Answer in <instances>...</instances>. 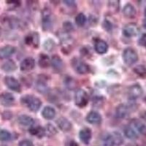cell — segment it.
<instances>
[{"instance_id":"11","label":"cell","mask_w":146,"mask_h":146,"mask_svg":"<svg viewBox=\"0 0 146 146\" xmlns=\"http://www.w3.org/2000/svg\"><path fill=\"white\" fill-rule=\"evenodd\" d=\"M25 42L27 45L37 48L40 43V35L36 32L29 34L25 37Z\"/></svg>"},{"instance_id":"30","label":"cell","mask_w":146,"mask_h":146,"mask_svg":"<svg viewBox=\"0 0 146 146\" xmlns=\"http://www.w3.org/2000/svg\"><path fill=\"white\" fill-rule=\"evenodd\" d=\"M103 146H114V140L113 139L111 134H105L102 138Z\"/></svg>"},{"instance_id":"3","label":"cell","mask_w":146,"mask_h":146,"mask_svg":"<svg viewBox=\"0 0 146 146\" xmlns=\"http://www.w3.org/2000/svg\"><path fill=\"white\" fill-rule=\"evenodd\" d=\"M123 62L128 66L135 64L138 61V54L136 50L132 48H126L122 54Z\"/></svg>"},{"instance_id":"49","label":"cell","mask_w":146,"mask_h":146,"mask_svg":"<svg viewBox=\"0 0 146 146\" xmlns=\"http://www.w3.org/2000/svg\"><path fill=\"white\" fill-rule=\"evenodd\" d=\"M1 34H2V29L0 28V35H1Z\"/></svg>"},{"instance_id":"36","label":"cell","mask_w":146,"mask_h":146,"mask_svg":"<svg viewBox=\"0 0 146 146\" xmlns=\"http://www.w3.org/2000/svg\"><path fill=\"white\" fill-rule=\"evenodd\" d=\"M102 27L108 32H111L112 29H113V24L111 23V22L107 20V19H105L104 22H103Z\"/></svg>"},{"instance_id":"5","label":"cell","mask_w":146,"mask_h":146,"mask_svg":"<svg viewBox=\"0 0 146 146\" xmlns=\"http://www.w3.org/2000/svg\"><path fill=\"white\" fill-rule=\"evenodd\" d=\"M88 95L86 91L82 88L78 89L75 94V105L79 108H84L88 105Z\"/></svg>"},{"instance_id":"13","label":"cell","mask_w":146,"mask_h":146,"mask_svg":"<svg viewBox=\"0 0 146 146\" xmlns=\"http://www.w3.org/2000/svg\"><path fill=\"white\" fill-rule=\"evenodd\" d=\"M56 123L60 129L64 132L70 131L72 128V124L71 122L65 117H61L58 118L56 121Z\"/></svg>"},{"instance_id":"35","label":"cell","mask_w":146,"mask_h":146,"mask_svg":"<svg viewBox=\"0 0 146 146\" xmlns=\"http://www.w3.org/2000/svg\"><path fill=\"white\" fill-rule=\"evenodd\" d=\"M11 134L7 130H0V140L1 141H8L11 139Z\"/></svg>"},{"instance_id":"24","label":"cell","mask_w":146,"mask_h":146,"mask_svg":"<svg viewBox=\"0 0 146 146\" xmlns=\"http://www.w3.org/2000/svg\"><path fill=\"white\" fill-rule=\"evenodd\" d=\"M123 132H124V135L128 139L135 140V139H137L138 138L137 133L132 126H126L124 128V129H123Z\"/></svg>"},{"instance_id":"34","label":"cell","mask_w":146,"mask_h":146,"mask_svg":"<svg viewBox=\"0 0 146 146\" xmlns=\"http://www.w3.org/2000/svg\"><path fill=\"white\" fill-rule=\"evenodd\" d=\"M56 46V42L52 39H48L44 42L43 47L47 51H52Z\"/></svg>"},{"instance_id":"46","label":"cell","mask_w":146,"mask_h":146,"mask_svg":"<svg viewBox=\"0 0 146 146\" xmlns=\"http://www.w3.org/2000/svg\"><path fill=\"white\" fill-rule=\"evenodd\" d=\"M143 27H144V28H145V29L146 30V22L145 23H144V24H143Z\"/></svg>"},{"instance_id":"31","label":"cell","mask_w":146,"mask_h":146,"mask_svg":"<svg viewBox=\"0 0 146 146\" xmlns=\"http://www.w3.org/2000/svg\"><path fill=\"white\" fill-rule=\"evenodd\" d=\"M113 139L114 140V143L115 145H121L123 144V139L122 137V135L120 134L118 131H114L113 134H111Z\"/></svg>"},{"instance_id":"37","label":"cell","mask_w":146,"mask_h":146,"mask_svg":"<svg viewBox=\"0 0 146 146\" xmlns=\"http://www.w3.org/2000/svg\"><path fill=\"white\" fill-rule=\"evenodd\" d=\"M104 101H103V99L102 97H100V96H96L94 99V105L96 107H100L102 106Z\"/></svg>"},{"instance_id":"6","label":"cell","mask_w":146,"mask_h":146,"mask_svg":"<svg viewBox=\"0 0 146 146\" xmlns=\"http://www.w3.org/2000/svg\"><path fill=\"white\" fill-rule=\"evenodd\" d=\"M128 97L131 101L139 98L143 94V89L142 86L138 83L131 85L128 88Z\"/></svg>"},{"instance_id":"15","label":"cell","mask_w":146,"mask_h":146,"mask_svg":"<svg viewBox=\"0 0 146 146\" xmlns=\"http://www.w3.org/2000/svg\"><path fill=\"white\" fill-rule=\"evenodd\" d=\"M16 51V48L12 45H6L0 48V58H8Z\"/></svg>"},{"instance_id":"16","label":"cell","mask_w":146,"mask_h":146,"mask_svg":"<svg viewBox=\"0 0 146 146\" xmlns=\"http://www.w3.org/2000/svg\"><path fill=\"white\" fill-rule=\"evenodd\" d=\"M50 65L55 71L61 72L64 67L63 60L58 55H53L50 59Z\"/></svg>"},{"instance_id":"8","label":"cell","mask_w":146,"mask_h":146,"mask_svg":"<svg viewBox=\"0 0 146 146\" xmlns=\"http://www.w3.org/2000/svg\"><path fill=\"white\" fill-rule=\"evenodd\" d=\"M5 83L8 88L15 92H20L21 90V83L14 77L6 76L5 78Z\"/></svg>"},{"instance_id":"22","label":"cell","mask_w":146,"mask_h":146,"mask_svg":"<svg viewBox=\"0 0 146 146\" xmlns=\"http://www.w3.org/2000/svg\"><path fill=\"white\" fill-rule=\"evenodd\" d=\"M44 78H39L36 83V88L38 92L41 94H47L49 92L50 89L48 87L47 82L45 80H43Z\"/></svg>"},{"instance_id":"21","label":"cell","mask_w":146,"mask_h":146,"mask_svg":"<svg viewBox=\"0 0 146 146\" xmlns=\"http://www.w3.org/2000/svg\"><path fill=\"white\" fill-rule=\"evenodd\" d=\"M94 49L99 54H105L108 52V45L106 42L102 40H97L95 42Z\"/></svg>"},{"instance_id":"4","label":"cell","mask_w":146,"mask_h":146,"mask_svg":"<svg viewBox=\"0 0 146 146\" xmlns=\"http://www.w3.org/2000/svg\"><path fill=\"white\" fill-rule=\"evenodd\" d=\"M71 64L72 68L76 72L80 75L87 74L90 72V66L79 58H74L72 59Z\"/></svg>"},{"instance_id":"1","label":"cell","mask_w":146,"mask_h":146,"mask_svg":"<svg viewBox=\"0 0 146 146\" xmlns=\"http://www.w3.org/2000/svg\"><path fill=\"white\" fill-rule=\"evenodd\" d=\"M21 102L23 106L27 107L32 112L38 111L42 105L41 100L32 95H25L22 96Z\"/></svg>"},{"instance_id":"33","label":"cell","mask_w":146,"mask_h":146,"mask_svg":"<svg viewBox=\"0 0 146 146\" xmlns=\"http://www.w3.org/2000/svg\"><path fill=\"white\" fill-rule=\"evenodd\" d=\"M108 7L113 13H116L120 9L119 1H110L108 2Z\"/></svg>"},{"instance_id":"25","label":"cell","mask_w":146,"mask_h":146,"mask_svg":"<svg viewBox=\"0 0 146 146\" xmlns=\"http://www.w3.org/2000/svg\"><path fill=\"white\" fill-rule=\"evenodd\" d=\"M1 69L6 72H11L16 70V64L13 60H7V62H4L1 66Z\"/></svg>"},{"instance_id":"48","label":"cell","mask_w":146,"mask_h":146,"mask_svg":"<svg viewBox=\"0 0 146 146\" xmlns=\"http://www.w3.org/2000/svg\"><path fill=\"white\" fill-rule=\"evenodd\" d=\"M144 102H145V104H146V96L144 98Z\"/></svg>"},{"instance_id":"45","label":"cell","mask_w":146,"mask_h":146,"mask_svg":"<svg viewBox=\"0 0 146 146\" xmlns=\"http://www.w3.org/2000/svg\"><path fill=\"white\" fill-rule=\"evenodd\" d=\"M69 146H78V144L74 140H72V141L70 142L69 143Z\"/></svg>"},{"instance_id":"43","label":"cell","mask_w":146,"mask_h":146,"mask_svg":"<svg viewBox=\"0 0 146 146\" xmlns=\"http://www.w3.org/2000/svg\"><path fill=\"white\" fill-rule=\"evenodd\" d=\"M7 4H10V5H14L15 6H19L21 5L20 1H7Z\"/></svg>"},{"instance_id":"20","label":"cell","mask_w":146,"mask_h":146,"mask_svg":"<svg viewBox=\"0 0 146 146\" xmlns=\"http://www.w3.org/2000/svg\"><path fill=\"white\" fill-rule=\"evenodd\" d=\"M131 125L138 132L143 135H146V126L143 121L135 118V119H132L131 121Z\"/></svg>"},{"instance_id":"39","label":"cell","mask_w":146,"mask_h":146,"mask_svg":"<svg viewBox=\"0 0 146 146\" xmlns=\"http://www.w3.org/2000/svg\"><path fill=\"white\" fill-rule=\"evenodd\" d=\"M46 130L48 131V132L50 133V135H55V134H56L57 133V131H56V128H55L52 124L47 125Z\"/></svg>"},{"instance_id":"10","label":"cell","mask_w":146,"mask_h":146,"mask_svg":"<svg viewBox=\"0 0 146 146\" xmlns=\"http://www.w3.org/2000/svg\"><path fill=\"white\" fill-rule=\"evenodd\" d=\"M35 66V59L32 57H27L21 62L20 65V69L23 72H27L33 70Z\"/></svg>"},{"instance_id":"7","label":"cell","mask_w":146,"mask_h":146,"mask_svg":"<svg viewBox=\"0 0 146 146\" xmlns=\"http://www.w3.org/2000/svg\"><path fill=\"white\" fill-rule=\"evenodd\" d=\"M139 33V27L135 23H129L126 24L123 29V34L126 37L131 38L137 36Z\"/></svg>"},{"instance_id":"41","label":"cell","mask_w":146,"mask_h":146,"mask_svg":"<svg viewBox=\"0 0 146 146\" xmlns=\"http://www.w3.org/2000/svg\"><path fill=\"white\" fill-rule=\"evenodd\" d=\"M18 146H34V144L29 139H23L19 143Z\"/></svg>"},{"instance_id":"29","label":"cell","mask_w":146,"mask_h":146,"mask_svg":"<svg viewBox=\"0 0 146 146\" xmlns=\"http://www.w3.org/2000/svg\"><path fill=\"white\" fill-rule=\"evenodd\" d=\"M133 71L139 78L143 79L146 78V66H145L144 65H137L133 69Z\"/></svg>"},{"instance_id":"17","label":"cell","mask_w":146,"mask_h":146,"mask_svg":"<svg viewBox=\"0 0 146 146\" xmlns=\"http://www.w3.org/2000/svg\"><path fill=\"white\" fill-rule=\"evenodd\" d=\"M79 137L84 144L88 145L92 137V133L89 128H83L79 132Z\"/></svg>"},{"instance_id":"19","label":"cell","mask_w":146,"mask_h":146,"mask_svg":"<svg viewBox=\"0 0 146 146\" xmlns=\"http://www.w3.org/2000/svg\"><path fill=\"white\" fill-rule=\"evenodd\" d=\"M123 14L126 18H134L137 15L136 8L131 4H126L124 7H123Z\"/></svg>"},{"instance_id":"9","label":"cell","mask_w":146,"mask_h":146,"mask_svg":"<svg viewBox=\"0 0 146 146\" xmlns=\"http://www.w3.org/2000/svg\"><path fill=\"white\" fill-rule=\"evenodd\" d=\"M131 105H127L125 104H121L115 110V115L118 118L123 119L129 115Z\"/></svg>"},{"instance_id":"40","label":"cell","mask_w":146,"mask_h":146,"mask_svg":"<svg viewBox=\"0 0 146 146\" xmlns=\"http://www.w3.org/2000/svg\"><path fill=\"white\" fill-rule=\"evenodd\" d=\"M64 29H65V31H66V32H70V31H72V30H73V26L72 24L70 22H68L66 21L65 22V23H64Z\"/></svg>"},{"instance_id":"12","label":"cell","mask_w":146,"mask_h":146,"mask_svg":"<svg viewBox=\"0 0 146 146\" xmlns=\"http://www.w3.org/2000/svg\"><path fill=\"white\" fill-rule=\"evenodd\" d=\"M15 102V97L11 93L5 92L0 95V103L5 107H10Z\"/></svg>"},{"instance_id":"2","label":"cell","mask_w":146,"mask_h":146,"mask_svg":"<svg viewBox=\"0 0 146 146\" xmlns=\"http://www.w3.org/2000/svg\"><path fill=\"white\" fill-rule=\"evenodd\" d=\"M42 27L44 31H49L53 27V14L48 7L42 11Z\"/></svg>"},{"instance_id":"44","label":"cell","mask_w":146,"mask_h":146,"mask_svg":"<svg viewBox=\"0 0 146 146\" xmlns=\"http://www.w3.org/2000/svg\"><path fill=\"white\" fill-rule=\"evenodd\" d=\"M139 116H140L142 120L146 121V110H143V111L139 113Z\"/></svg>"},{"instance_id":"47","label":"cell","mask_w":146,"mask_h":146,"mask_svg":"<svg viewBox=\"0 0 146 146\" xmlns=\"http://www.w3.org/2000/svg\"><path fill=\"white\" fill-rule=\"evenodd\" d=\"M144 15H145V16L146 17V8L145 9V10H144Z\"/></svg>"},{"instance_id":"18","label":"cell","mask_w":146,"mask_h":146,"mask_svg":"<svg viewBox=\"0 0 146 146\" xmlns=\"http://www.w3.org/2000/svg\"><path fill=\"white\" fill-rule=\"evenodd\" d=\"M18 123L24 127H32L35 123V120L29 115H21L18 118Z\"/></svg>"},{"instance_id":"38","label":"cell","mask_w":146,"mask_h":146,"mask_svg":"<svg viewBox=\"0 0 146 146\" xmlns=\"http://www.w3.org/2000/svg\"><path fill=\"white\" fill-rule=\"evenodd\" d=\"M138 43L140 46H143L145 48H146V33L142 35V36L139 37V40H138Z\"/></svg>"},{"instance_id":"28","label":"cell","mask_w":146,"mask_h":146,"mask_svg":"<svg viewBox=\"0 0 146 146\" xmlns=\"http://www.w3.org/2000/svg\"><path fill=\"white\" fill-rule=\"evenodd\" d=\"M64 83L66 88L69 90H74L78 86V83L75 80V78H71V77H66Z\"/></svg>"},{"instance_id":"32","label":"cell","mask_w":146,"mask_h":146,"mask_svg":"<svg viewBox=\"0 0 146 146\" xmlns=\"http://www.w3.org/2000/svg\"><path fill=\"white\" fill-rule=\"evenodd\" d=\"M86 17L83 13H79L75 17V23L78 27H83L86 23Z\"/></svg>"},{"instance_id":"23","label":"cell","mask_w":146,"mask_h":146,"mask_svg":"<svg viewBox=\"0 0 146 146\" xmlns=\"http://www.w3.org/2000/svg\"><path fill=\"white\" fill-rule=\"evenodd\" d=\"M42 115L45 119L52 120L56 116V110L50 106H46L43 108L42 111Z\"/></svg>"},{"instance_id":"42","label":"cell","mask_w":146,"mask_h":146,"mask_svg":"<svg viewBox=\"0 0 146 146\" xmlns=\"http://www.w3.org/2000/svg\"><path fill=\"white\" fill-rule=\"evenodd\" d=\"M63 2L69 7H73L75 5V2L74 1H63Z\"/></svg>"},{"instance_id":"27","label":"cell","mask_w":146,"mask_h":146,"mask_svg":"<svg viewBox=\"0 0 146 146\" xmlns=\"http://www.w3.org/2000/svg\"><path fill=\"white\" fill-rule=\"evenodd\" d=\"M39 66L42 68H48L50 65V58L48 55L41 54L39 57Z\"/></svg>"},{"instance_id":"26","label":"cell","mask_w":146,"mask_h":146,"mask_svg":"<svg viewBox=\"0 0 146 146\" xmlns=\"http://www.w3.org/2000/svg\"><path fill=\"white\" fill-rule=\"evenodd\" d=\"M29 132L32 135H35L38 138H41L45 135V128L40 126H32L29 129Z\"/></svg>"},{"instance_id":"14","label":"cell","mask_w":146,"mask_h":146,"mask_svg":"<svg viewBox=\"0 0 146 146\" xmlns=\"http://www.w3.org/2000/svg\"><path fill=\"white\" fill-rule=\"evenodd\" d=\"M101 115L96 111H91L86 116V121L90 124L99 125L102 123Z\"/></svg>"}]
</instances>
